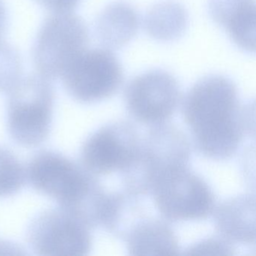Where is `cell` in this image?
Masks as SVG:
<instances>
[{"mask_svg": "<svg viewBox=\"0 0 256 256\" xmlns=\"http://www.w3.org/2000/svg\"><path fill=\"white\" fill-rule=\"evenodd\" d=\"M68 94L77 101L92 103L112 96L124 80L122 66L107 48H86L60 78Z\"/></svg>", "mask_w": 256, "mask_h": 256, "instance_id": "7", "label": "cell"}, {"mask_svg": "<svg viewBox=\"0 0 256 256\" xmlns=\"http://www.w3.org/2000/svg\"><path fill=\"white\" fill-rule=\"evenodd\" d=\"M188 22V14L184 7L174 2L154 6L146 13L144 26L152 38L170 41L182 35Z\"/></svg>", "mask_w": 256, "mask_h": 256, "instance_id": "15", "label": "cell"}, {"mask_svg": "<svg viewBox=\"0 0 256 256\" xmlns=\"http://www.w3.org/2000/svg\"><path fill=\"white\" fill-rule=\"evenodd\" d=\"M180 91L176 79L162 70L140 74L127 85L125 102L130 114L140 124L166 122L176 112Z\"/></svg>", "mask_w": 256, "mask_h": 256, "instance_id": "9", "label": "cell"}, {"mask_svg": "<svg viewBox=\"0 0 256 256\" xmlns=\"http://www.w3.org/2000/svg\"><path fill=\"white\" fill-rule=\"evenodd\" d=\"M28 179L90 228L102 226L108 194L94 175L62 154L44 150L30 162Z\"/></svg>", "mask_w": 256, "mask_h": 256, "instance_id": "2", "label": "cell"}, {"mask_svg": "<svg viewBox=\"0 0 256 256\" xmlns=\"http://www.w3.org/2000/svg\"><path fill=\"white\" fill-rule=\"evenodd\" d=\"M216 230L230 242L256 244V199L242 194L228 199L214 209Z\"/></svg>", "mask_w": 256, "mask_h": 256, "instance_id": "12", "label": "cell"}, {"mask_svg": "<svg viewBox=\"0 0 256 256\" xmlns=\"http://www.w3.org/2000/svg\"><path fill=\"white\" fill-rule=\"evenodd\" d=\"M190 155V142L178 126L166 122L151 126L140 138L132 161L121 172L126 192L136 196L150 194L164 174L187 167Z\"/></svg>", "mask_w": 256, "mask_h": 256, "instance_id": "3", "label": "cell"}, {"mask_svg": "<svg viewBox=\"0 0 256 256\" xmlns=\"http://www.w3.org/2000/svg\"><path fill=\"white\" fill-rule=\"evenodd\" d=\"M209 11L235 44L256 50V5L254 0H209Z\"/></svg>", "mask_w": 256, "mask_h": 256, "instance_id": "13", "label": "cell"}, {"mask_svg": "<svg viewBox=\"0 0 256 256\" xmlns=\"http://www.w3.org/2000/svg\"><path fill=\"white\" fill-rule=\"evenodd\" d=\"M120 239L130 254L173 256L180 253L178 238L164 220L148 218L144 212L124 232Z\"/></svg>", "mask_w": 256, "mask_h": 256, "instance_id": "11", "label": "cell"}, {"mask_svg": "<svg viewBox=\"0 0 256 256\" xmlns=\"http://www.w3.org/2000/svg\"><path fill=\"white\" fill-rule=\"evenodd\" d=\"M23 64L18 50L0 40V92H8L22 77Z\"/></svg>", "mask_w": 256, "mask_h": 256, "instance_id": "17", "label": "cell"}, {"mask_svg": "<svg viewBox=\"0 0 256 256\" xmlns=\"http://www.w3.org/2000/svg\"><path fill=\"white\" fill-rule=\"evenodd\" d=\"M46 10L55 12H70L77 6L80 0H36Z\"/></svg>", "mask_w": 256, "mask_h": 256, "instance_id": "19", "label": "cell"}, {"mask_svg": "<svg viewBox=\"0 0 256 256\" xmlns=\"http://www.w3.org/2000/svg\"><path fill=\"white\" fill-rule=\"evenodd\" d=\"M150 194L157 210L168 221L206 218L216 208L212 190L187 167L164 174Z\"/></svg>", "mask_w": 256, "mask_h": 256, "instance_id": "6", "label": "cell"}, {"mask_svg": "<svg viewBox=\"0 0 256 256\" xmlns=\"http://www.w3.org/2000/svg\"><path fill=\"white\" fill-rule=\"evenodd\" d=\"M140 136L127 121H118L102 127L86 139L82 146V166L94 175L124 172L132 161Z\"/></svg>", "mask_w": 256, "mask_h": 256, "instance_id": "10", "label": "cell"}, {"mask_svg": "<svg viewBox=\"0 0 256 256\" xmlns=\"http://www.w3.org/2000/svg\"><path fill=\"white\" fill-rule=\"evenodd\" d=\"M89 30L83 19L70 12L52 13L43 22L34 43L32 58L37 73L60 78L79 54L88 48Z\"/></svg>", "mask_w": 256, "mask_h": 256, "instance_id": "5", "label": "cell"}, {"mask_svg": "<svg viewBox=\"0 0 256 256\" xmlns=\"http://www.w3.org/2000/svg\"><path fill=\"white\" fill-rule=\"evenodd\" d=\"M139 18L132 7L115 2L106 7L96 22V34L106 48L119 49L136 36Z\"/></svg>", "mask_w": 256, "mask_h": 256, "instance_id": "14", "label": "cell"}, {"mask_svg": "<svg viewBox=\"0 0 256 256\" xmlns=\"http://www.w3.org/2000/svg\"><path fill=\"white\" fill-rule=\"evenodd\" d=\"M7 124L12 138L25 146L41 144L52 126L54 89L42 74L22 77L8 91Z\"/></svg>", "mask_w": 256, "mask_h": 256, "instance_id": "4", "label": "cell"}, {"mask_svg": "<svg viewBox=\"0 0 256 256\" xmlns=\"http://www.w3.org/2000/svg\"><path fill=\"white\" fill-rule=\"evenodd\" d=\"M7 25H8V18H7L6 10L2 1L0 0V40H5Z\"/></svg>", "mask_w": 256, "mask_h": 256, "instance_id": "20", "label": "cell"}, {"mask_svg": "<svg viewBox=\"0 0 256 256\" xmlns=\"http://www.w3.org/2000/svg\"><path fill=\"white\" fill-rule=\"evenodd\" d=\"M25 172L12 152L0 148V197L12 196L22 190L26 179Z\"/></svg>", "mask_w": 256, "mask_h": 256, "instance_id": "16", "label": "cell"}, {"mask_svg": "<svg viewBox=\"0 0 256 256\" xmlns=\"http://www.w3.org/2000/svg\"><path fill=\"white\" fill-rule=\"evenodd\" d=\"M251 104L240 102L234 84L220 76L204 78L184 97L182 114L202 155L224 160L234 155L254 130Z\"/></svg>", "mask_w": 256, "mask_h": 256, "instance_id": "1", "label": "cell"}, {"mask_svg": "<svg viewBox=\"0 0 256 256\" xmlns=\"http://www.w3.org/2000/svg\"><path fill=\"white\" fill-rule=\"evenodd\" d=\"M90 228L64 210H47L29 226L28 241L40 256H84L92 246Z\"/></svg>", "mask_w": 256, "mask_h": 256, "instance_id": "8", "label": "cell"}, {"mask_svg": "<svg viewBox=\"0 0 256 256\" xmlns=\"http://www.w3.org/2000/svg\"><path fill=\"white\" fill-rule=\"evenodd\" d=\"M233 246L232 242L226 240L221 236L218 238H211L194 244L186 250L185 254H233Z\"/></svg>", "mask_w": 256, "mask_h": 256, "instance_id": "18", "label": "cell"}]
</instances>
